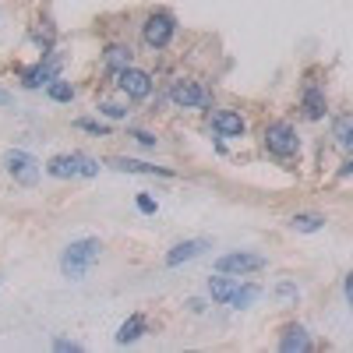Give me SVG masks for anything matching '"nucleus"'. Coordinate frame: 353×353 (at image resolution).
Masks as SVG:
<instances>
[{"label":"nucleus","instance_id":"15","mask_svg":"<svg viewBox=\"0 0 353 353\" xmlns=\"http://www.w3.org/2000/svg\"><path fill=\"white\" fill-rule=\"evenodd\" d=\"M332 134H336V141L343 145V149L353 152V113H343V117H339L336 128H332Z\"/></svg>","mask_w":353,"mask_h":353},{"label":"nucleus","instance_id":"19","mask_svg":"<svg viewBox=\"0 0 353 353\" xmlns=\"http://www.w3.org/2000/svg\"><path fill=\"white\" fill-rule=\"evenodd\" d=\"M290 226L297 230V233H314V230L325 226V219L314 216V212H301V216H293V219H290Z\"/></svg>","mask_w":353,"mask_h":353},{"label":"nucleus","instance_id":"4","mask_svg":"<svg viewBox=\"0 0 353 353\" xmlns=\"http://www.w3.org/2000/svg\"><path fill=\"white\" fill-rule=\"evenodd\" d=\"M265 149H269L272 156H293L301 149V138H297V131H293L290 124H269L265 128Z\"/></svg>","mask_w":353,"mask_h":353},{"label":"nucleus","instance_id":"26","mask_svg":"<svg viewBox=\"0 0 353 353\" xmlns=\"http://www.w3.org/2000/svg\"><path fill=\"white\" fill-rule=\"evenodd\" d=\"M343 290H346V301H350V307H353V272L346 276V283H343Z\"/></svg>","mask_w":353,"mask_h":353},{"label":"nucleus","instance_id":"8","mask_svg":"<svg viewBox=\"0 0 353 353\" xmlns=\"http://www.w3.org/2000/svg\"><path fill=\"white\" fill-rule=\"evenodd\" d=\"M170 99L176 103V106H191V110H209V92H205L201 85H194V81H176L173 88H170Z\"/></svg>","mask_w":353,"mask_h":353},{"label":"nucleus","instance_id":"5","mask_svg":"<svg viewBox=\"0 0 353 353\" xmlns=\"http://www.w3.org/2000/svg\"><path fill=\"white\" fill-rule=\"evenodd\" d=\"M4 166H8V173L14 176V181L25 184V188H32V184L39 181V163H36V156H28V152H21V149L4 152Z\"/></svg>","mask_w":353,"mask_h":353},{"label":"nucleus","instance_id":"3","mask_svg":"<svg viewBox=\"0 0 353 353\" xmlns=\"http://www.w3.org/2000/svg\"><path fill=\"white\" fill-rule=\"evenodd\" d=\"M50 176H61V181H74V176H96L99 173V159L85 156V152H64V156H53L46 163Z\"/></svg>","mask_w":353,"mask_h":353},{"label":"nucleus","instance_id":"14","mask_svg":"<svg viewBox=\"0 0 353 353\" xmlns=\"http://www.w3.org/2000/svg\"><path fill=\"white\" fill-rule=\"evenodd\" d=\"M103 64H106L110 71L121 74L124 68H131V50H128V46H110L106 57H103Z\"/></svg>","mask_w":353,"mask_h":353},{"label":"nucleus","instance_id":"6","mask_svg":"<svg viewBox=\"0 0 353 353\" xmlns=\"http://www.w3.org/2000/svg\"><path fill=\"white\" fill-rule=\"evenodd\" d=\"M216 269L226 272V276H244V272L265 269V258H261V254H248V251H233V254H223V258L216 261Z\"/></svg>","mask_w":353,"mask_h":353},{"label":"nucleus","instance_id":"22","mask_svg":"<svg viewBox=\"0 0 353 353\" xmlns=\"http://www.w3.org/2000/svg\"><path fill=\"white\" fill-rule=\"evenodd\" d=\"M53 350H61V353H78V350H81V343H74V339H57V343H53Z\"/></svg>","mask_w":353,"mask_h":353},{"label":"nucleus","instance_id":"20","mask_svg":"<svg viewBox=\"0 0 353 353\" xmlns=\"http://www.w3.org/2000/svg\"><path fill=\"white\" fill-rule=\"evenodd\" d=\"M46 92H50V99H53V103H71L74 88H71L68 81H50V85H46Z\"/></svg>","mask_w":353,"mask_h":353},{"label":"nucleus","instance_id":"9","mask_svg":"<svg viewBox=\"0 0 353 353\" xmlns=\"http://www.w3.org/2000/svg\"><path fill=\"white\" fill-rule=\"evenodd\" d=\"M117 78H121V88H124L131 99H145V96L152 92V78L145 74V71H138V68H124Z\"/></svg>","mask_w":353,"mask_h":353},{"label":"nucleus","instance_id":"21","mask_svg":"<svg viewBox=\"0 0 353 353\" xmlns=\"http://www.w3.org/2000/svg\"><path fill=\"white\" fill-rule=\"evenodd\" d=\"M78 128H81V131H92V134H99V138L110 134V128H106V124H96V121H78Z\"/></svg>","mask_w":353,"mask_h":353},{"label":"nucleus","instance_id":"7","mask_svg":"<svg viewBox=\"0 0 353 353\" xmlns=\"http://www.w3.org/2000/svg\"><path fill=\"white\" fill-rule=\"evenodd\" d=\"M141 36H145V43H149L152 50H163V46L173 39V18H170L166 11H159V14H149V18H145Z\"/></svg>","mask_w":353,"mask_h":353},{"label":"nucleus","instance_id":"18","mask_svg":"<svg viewBox=\"0 0 353 353\" xmlns=\"http://www.w3.org/2000/svg\"><path fill=\"white\" fill-rule=\"evenodd\" d=\"M304 113H307V121H318V117L325 113V96H321L318 88H307L304 92Z\"/></svg>","mask_w":353,"mask_h":353},{"label":"nucleus","instance_id":"27","mask_svg":"<svg viewBox=\"0 0 353 353\" xmlns=\"http://www.w3.org/2000/svg\"><path fill=\"white\" fill-rule=\"evenodd\" d=\"M339 173H343V176H350V173H353V159H350V163H346V166H343Z\"/></svg>","mask_w":353,"mask_h":353},{"label":"nucleus","instance_id":"12","mask_svg":"<svg viewBox=\"0 0 353 353\" xmlns=\"http://www.w3.org/2000/svg\"><path fill=\"white\" fill-rule=\"evenodd\" d=\"M57 71H61V61H46V64H39V68H28L25 71V78H21V85L25 88H39V85H50L53 78H57Z\"/></svg>","mask_w":353,"mask_h":353},{"label":"nucleus","instance_id":"25","mask_svg":"<svg viewBox=\"0 0 353 353\" xmlns=\"http://www.w3.org/2000/svg\"><path fill=\"white\" fill-rule=\"evenodd\" d=\"M131 134H134V138H138L141 145H156V138H152L149 131H131Z\"/></svg>","mask_w":353,"mask_h":353},{"label":"nucleus","instance_id":"17","mask_svg":"<svg viewBox=\"0 0 353 353\" xmlns=\"http://www.w3.org/2000/svg\"><path fill=\"white\" fill-rule=\"evenodd\" d=\"M286 353H293V350H307L311 346V339H307V332L301 329V325H293V329H286V336H283V343H279Z\"/></svg>","mask_w":353,"mask_h":353},{"label":"nucleus","instance_id":"10","mask_svg":"<svg viewBox=\"0 0 353 353\" xmlns=\"http://www.w3.org/2000/svg\"><path fill=\"white\" fill-rule=\"evenodd\" d=\"M209 248H212V241H205V237H198V241H184V244H176V248L166 251V265H170V269H176V265H184V261L205 254Z\"/></svg>","mask_w":353,"mask_h":353},{"label":"nucleus","instance_id":"16","mask_svg":"<svg viewBox=\"0 0 353 353\" xmlns=\"http://www.w3.org/2000/svg\"><path fill=\"white\" fill-rule=\"evenodd\" d=\"M141 332H145V318L141 314H131L124 325H121V332H117V343H134Z\"/></svg>","mask_w":353,"mask_h":353},{"label":"nucleus","instance_id":"28","mask_svg":"<svg viewBox=\"0 0 353 353\" xmlns=\"http://www.w3.org/2000/svg\"><path fill=\"white\" fill-rule=\"evenodd\" d=\"M4 103H11V96L4 92V88H0V106H4Z\"/></svg>","mask_w":353,"mask_h":353},{"label":"nucleus","instance_id":"2","mask_svg":"<svg viewBox=\"0 0 353 353\" xmlns=\"http://www.w3.org/2000/svg\"><path fill=\"white\" fill-rule=\"evenodd\" d=\"M209 293H212V301L219 304H230V307H248L251 301H258V286L251 283H237V279H230L226 272L223 276H212L209 279Z\"/></svg>","mask_w":353,"mask_h":353},{"label":"nucleus","instance_id":"11","mask_svg":"<svg viewBox=\"0 0 353 353\" xmlns=\"http://www.w3.org/2000/svg\"><path fill=\"white\" fill-rule=\"evenodd\" d=\"M212 128L223 138H241L244 134V117L241 113H230V110H216L212 113Z\"/></svg>","mask_w":353,"mask_h":353},{"label":"nucleus","instance_id":"13","mask_svg":"<svg viewBox=\"0 0 353 353\" xmlns=\"http://www.w3.org/2000/svg\"><path fill=\"white\" fill-rule=\"evenodd\" d=\"M113 170H124V173H145V176H170V170L163 166H152V163H141V159H124V156H113L106 159Z\"/></svg>","mask_w":353,"mask_h":353},{"label":"nucleus","instance_id":"23","mask_svg":"<svg viewBox=\"0 0 353 353\" xmlns=\"http://www.w3.org/2000/svg\"><path fill=\"white\" fill-rule=\"evenodd\" d=\"M138 209H141L145 216H156V201H152L149 194H138Z\"/></svg>","mask_w":353,"mask_h":353},{"label":"nucleus","instance_id":"24","mask_svg":"<svg viewBox=\"0 0 353 353\" xmlns=\"http://www.w3.org/2000/svg\"><path fill=\"white\" fill-rule=\"evenodd\" d=\"M99 110H103L106 117H128V106H117V103H103Z\"/></svg>","mask_w":353,"mask_h":353},{"label":"nucleus","instance_id":"1","mask_svg":"<svg viewBox=\"0 0 353 353\" xmlns=\"http://www.w3.org/2000/svg\"><path fill=\"white\" fill-rule=\"evenodd\" d=\"M103 254V244L99 237H81V241H71L61 254V272L68 279H85V272L92 269V261Z\"/></svg>","mask_w":353,"mask_h":353}]
</instances>
